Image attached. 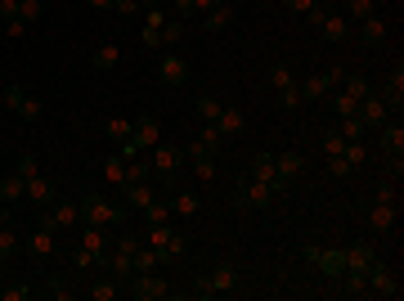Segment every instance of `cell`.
I'll use <instances>...</instances> for the list:
<instances>
[{
    "label": "cell",
    "mask_w": 404,
    "mask_h": 301,
    "mask_svg": "<svg viewBox=\"0 0 404 301\" xmlns=\"http://www.w3.org/2000/svg\"><path fill=\"white\" fill-rule=\"evenodd\" d=\"M328 94H333V68H328V72H310L305 86H301V99H328Z\"/></svg>",
    "instance_id": "12"
},
{
    "label": "cell",
    "mask_w": 404,
    "mask_h": 301,
    "mask_svg": "<svg viewBox=\"0 0 404 301\" xmlns=\"http://www.w3.org/2000/svg\"><path fill=\"white\" fill-rule=\"evenodd\" d=\"M346 144H350V140H341V135H328V140H324V153H328V158H341V153H346Z\"/></svg>",
    "instance_id": "42"
},
{
    "label": "cell",
    "mask_w": 404,
    "mask_h": 301,
    "mask_svg": "<svg viewBox=\"0 0 404 301\" xmlns=\"http://www.w3.org/2000/svg\"><path fill=\"white\" fill-rule=\"evenodd\" d=\"M144 50H171L180 41V18H171L162 5H149L144 9Z\"/></svg>",
    "instance_id": "1"
},
{
    "label": "cell",
    "mask_w": 404,
    "mask_h": 301,
    "mask_svg": "<svg viewBox=\"0 0 404 301\" xmlns=\"http://www.w3.org/2000/svg\"><path fill=\"white\" fill-rule=\"evenodd\" d=\"M144 216H149V225H162V221H171V211L162 207V202H153V207H144Z\"/></svg>",
    "instance_id": "44"
},
{
    "label": "cell",
    "mask_w": 404,
    "mask_h": 301,
    "mask_svg": "<svg viewBox=\"0 0 404 301\" xmlns=\"http://www.w3.org/2000/svg\"><path fill=\"white\" fill-rule=\"evenodd\" d=\"M269 90L278 94V99H283L288 108H301V90H297V77H292L288 68H274L269 72Z\"/></svg>",
    "instance_id": "5"
},
{
    "label": "cell",
    "mask_w": 404,
    "mask_h": 301,
    "mask_svg": "<svg viewBox=\"0 0 404 301\" xmlns=\"http://www.w3.org/2000/svg\"><path fill=\"white\" fill-rule=\"evenodd\" d=\"M243 126H247V117H243L238 108H225V104H220V117H216L220 140H225V135H243Z\"/></svg>",
    "instance_id": "17"
},
{
    "label": "cell",
    "mask_w": 404,
    "mask_h": 301,
    "mask_svg": "<svg viewBox=\"0 0 404 301\" xmlns=\"http://www.w3.org/2000/svg\"><path fill=\"white\" fill-rule=\"evenodd\" d=\"M104 252H108V230H99V225H85V230H81V243H77V266L90 270Z\"/></svg>",
    "instance_id": "3"
},
{
    "label": "cell",
    "mask_w": 404,
    "mask_h": 301,
    "mask_svg": "<svg viewBox=\"0 0 404 301\" xmlns=\"http://www.w3.org/2000/svg\"><path fill=\"white\" fill-rule=\"evenodd\" d=\"M314 5H319V0H288V9H292V14H310Z\"/></svg>",
    "instance_id": "51"
},
{
    "label": "cell",
    "mask_w": 404,
    "mask_h": 301,
    "mask_svg": "<svg viewBox=\"0 0 404 301\" xmlns=\"http://www.w3.org/2000/svg\"><path fill=\"white\" fill-rule=\"evenodd\" d=\"M0 14H5V18H14V14H18V0H0Z\"/></svg>",
    "instance_id": "53"
},
{
    "label": "cell",
    "mask_w": 404,
    "mask_h": 301,
    "mask_svg": "<svg viewBox=\"0 0 404 301\" xmlns=\"http://www.w3.org/2000/svg\"><path fill=\"white\" fill-rule=\"evenodd\" d=\"M135 297L140 301H166L171 297V283L162 279V274H135Z\"/></svg>",
    "instance_id": "6"
},
{
    "label": "cell",
    "mask_w": 404,
    "mask_h": 301,
    "mask_svg": "<svg viewBox=\"0 0 404 301\" xmlns=\"http://www.w3.org/2000/svg\"><path fill=\"white\" fill-rule=\"evenodd\" d=\"M130 144H135V153H140V149H157V144H162V126H157V122H140V126H135V135H130Z\"/></svg>",
    "instance_id": "21"
},
{
    "label": "cell",
    "mask_w": 404,
    "mask_h": 301,
    "mask_svg": "<svg viewBox=\"0 0 404 301\" xmlns=\"http://www.w3.org/2000/svg\"><path fill=\"white\" fill-rule=\"evenodd\" d=\"M360 126H364V122H360V113H350V117H341L337 135H341V140H360Z\"/></svg>",
    "instance_id": "38"
},
{
    "label": "cell",
    "mask_w": 404,
    "mask_h": 301,
    "mask_svg": "<svg viewBox=\"0 0 404 301\" xmlns=\"http://www.w3.org/2000/svg\"><path fill=\"white\" fill-rule=\"evenodd\" d=\"M23 180H27V202H36V207H45V202L54 198L50 180H45L41 171H23Z\"/></svg>",
    "instance_id": "14"
},
{
    "label": "cell",
    "mask_w": 404,
    "mask_h": 301,
    "mask_svg": "<svg viewBox=\"0 0 404 301\" xmlns=\"http://www.w3.org/2000/svg\"><path fill=\"white\" fill-rule=\"evenodd\" d=\"M252 180H265V185H283V180H278V166H274V158H269V153H261V158H256V171H252Z\"/></svg>",
    "instance_id": "28"
},
{
    "label": "cell",
    "mask_w": 404,
    "mask_h": 301,
    "mask_svg": "<svg viewBox=\"0 0 404 301\" xmlns=\"http://www.w3.org/2000/svg\"><path fill=\"white\" fill-rule=\"evenodd\" d=\"M140 5H144V9H149V5H162V0H140Z\"/></svg>",
    "instance_id": "54"
},
{
    "label": "cell",
    "mask_w": 404,
    "mask_h": 301,
    "mask_svg": "<svg viewBox=\"0 0 404 301\" xmlns=\"http://www.w3.org/2000/svg\"><path fill=\"white\" fill-rule=\"evenodd\" d=\"M328 171H333V176H337V180H346V176H350V171H355V166H350V162H346V158H328Z\"/></svg>",
    "instance_id": "43"
},
{
    "label": "cell",
    "mask_w": 404,
    "mask_h": 301,
    "mask_svg": "<svg viewBox=\"0 0 404 301\" xmlns=\"http://www.w3.org/2000/svg\"><path fill=\"white\" fill-rule=\"evenodd\" d=\"M104 180H108V185H117V189H126V158H121V153L104 162Z\"/></svg>",
    "instance_id": "30"
},
{
    "label": "cell",
    "mask_w": 404,
    "mask_h": 301,
    "mask_svg": "<svg viewBox=\"0 0 404 301\" xmlns=\"http://www.w3.org/2000/svg\"><path fill=\"white\" fill-rule=\"evenodd\" d=\"M59 247V230H54V225H36V230H32V252H36V257H50V252Z\"/></svg>",
    "instance_id": "16"
},
{
    "label": "cell",
    "mask_w": 404,
    "mask_h": 301,
    "mask_svg": "<svg viewBox=\"0 0 404 301\" xmlns=\"http://www.w3.org/2000/svg\"><path fill=\"white\" fill-rule=\"evenodd\" d=\"M176 216H198V194L180 189V198H176Z\"/></svg>",
    "instance_id": "37"
},
{
    "label": "cell",
    "mask_w": 404,
    "mask_h": 301,
    "mask_svg": "<svg viewBox=\"0 0 404 301\" xmlns=\"http://www.w3.org/2000/svg\"><path fill=\"white\" fill-rule=\"evenodd\" d=\"M41 14H45L41 0H18V14H14V18H23V23L32 27V23H41Z\"/></svg>",
    "instance_id": "34"
},
{
    "label": "cell",
    "mask_w": 404,
    "mask_h": 301,
    "mask_svg": "<svg viewBox=\"0 0 404 301\" xmlns=\"http://www.w3.org/2000/svg\"><path fill=\"white\" fill-rule=\"evenodd\" d=\"M77 221H81V207H77V202H54V207L45 211V225H54L59 234L77 230Z\"/></svg>",
    "instance_id": "7"
},
{
    "label": "cell",
    "mask_w": 404,
    "mask_h": 301,
    "mask_svg": "<svg viewBox=\"0 0 404 301\" xmlns=\"http://www.w3.org/2000/svg\"><path fill=\"white\" fill-rule=\"evenodd\" d=\"M113 9H117V14H121V18H135V14H140V9H144V5H140V0H117V5H113Z\"/></svg>",
    "instance_id": "46"
},
{
    "label": "cell",
    "mask_w": 404,
    "mask_h": 301,
    "mask_svg": "<svg viewBox=\"0 0 404 301\" xmlns=\"http://www.w3.org/2000/svg\"><path fill=\"white\" fill-rule=\"evenodd\" d=\"M157 261H162V257H157V252H153L149 243H144V247H135V274H149V270H157Z\"/></svg>",
    "instance_id": "33"
},
{
    "label": "cell",
    "mask_w": 404,
    "mask_h": 301,
    "mask_svg": "<svg viewBox=\"0 0 404 301\" xmlns=\"http://www.w3.org/2000/svg\"><path fill=\"white\" fill-rule=\"evenodd\" d=\"M5 108H14L23 122H36V117H41V99H27L23 90H5Z\"/></svg>",
    "instance_id": "13"
},
{
    "label": "cell",
    "mask_w": 404,
    "mask_h": 301,
    "mask_svg": "<svg viewBox=\"0 0 404 301\" xmlns=\"http://www.w3.org/2000/svg\"><path fill=\"white\" fill-rule=\"evenodd\" d=\"M157 77L166 81V86H180V81L189 77V68H185V59H180L176 50H162V59H157Z\"/></svg>",
    "instance_id": "8"
},
{
    "label": "cell",
    "mask_w": 404,
    "mask_h": 301,
    "mask_svg": "<svg viewBox=\"0 0 404 301\" xmlns=\"http://www.w3.org/2000/svg\"><path fill=\"white\" fill-rule=\"evenodd\" d=\"M396 207H400V202H391V198H377V202H373L369 225H373L377 234H391V230H396Z\"/></svg>",
    "instance_id": "11"
},
{
    "label": "cell",
    "mask_w": 404,
    "mask_h": 301,
    "mask_svg": "<svg viewBox=\"0 0 404 301\" xmlns=\"http://www.w3.org/2000/svg\"><path fill=\"white\" fill-rule=\"evenodd\" d=\"M32 297V288H5V293H0V301H27Z\"/></svg>",
    "instance_id": "50"
},
{
    "label": "cell",
    "mask_w": 404,
    "mask_h": 301,
    "mask_svg": "<svg viewBox=\"0 0 404 301\" xmlns=\"http://www.w3.org/2000/svg\"><path fill=\"white\" fill-rule=\"evenodd\" d=\"M14 247H18V234L9 225H0V252H14Z\"/></svg>",
    "instance_id": "47"
},
{
    "label": "cell",
    "mask_w": 404,
    "mask_h": 301,
    "mask_svg": "<svg viewBox=\"0 0 404 301\" xmlns=\"http://www.w3.org/2000/svg\"><path fill=\"white\" fill-rule=\"evenodd\" d=\"M202 23H207V27H216V32L229 27V23H234V5H229V0H216V5L202 14Z\"/></svg>",
    "instance_id": "24"
},
{
    "label": "cell",
    "mask_w": 404,
    "mask_h": 301,
    "mask_svg": "<svg viewBox=\"0 0 404 301\" xmlns=\"http://www.w3.org/2000/svg\"><path fill=\"white\" fill-rule=\"evenodd\" d=\"M0 225H5V216H0Z\"/></svg>",
    "instance_id": "55"
},
{
    "label": "cell",
    "mask_w": 404,
    "mask_h": 301,
    "mask_svg": "<svg viewBox=\"0 0 404 301\" xmlns=\"http://www.w3.org/2000/svg\"><path fill=\"white\" fill-rule=\"evenodd\" d=\"M149 247L157 252V257H176V252H185V243H180V234L171 230V221H162V225H149Z\"/></svg>",
    "instance_id": "4"
},
{
    "label": "cell",
    "mask_w": 404,
    "mask_h": 301,
    "mask_svg": "<svg viewBox=\"0 0 404 301\" xmlns=\"http://www.w3.org/2000/svg\"><path fill=\"white\" fill-rule=\"evenodd\" d=\"M130 135H135V122H130V117H108V140H113L117 149H121V144H130Z\"/></svg>",
    "instance_id": "27"
},
{
    "label": "cell",
    "mask_w": 404,
    "mask_h": 301,
    "mask_svg": "<svg viewBox=\"0 0 404 301\" xmlns=\"http://www.w3.org/2000/svg\"><path fill=\"white\" fill-rule=\"evenodd\" d=\"M198 117H202V122H216V117H220V104H216V99H202V104H198Z\"/></svg>",
    "instance_id": "45"
},
{
    "label": "cell",
    "mask_w": 404,
    "mask_h": 301,
    "mask_svg": "<svg viewBox=\"0 0 404 301\" xmlns=\"http://www.w3.org/2000/svg\"><path fill=\"white\" fill-rule=\"evenodd\" d=\"M360 32H364V41H382V36L391 32V18L386 14H369V18H360Z\"/></svg>",
    "instance_id": "25"
},
{
    "label": "cell",
    "mask_w": 404,
    "mask_h": 301,
    "mask_svg": "<svg viewBox=\"0 0 404 301\" xmlns=\"http://www.w3.org/2000/svg\"><path fill=\"white\" fill-rule=\"evenodd\" d=\"M238 288V270L234 266H216L212 279H207V293H234Z\"/></svg>",
    "instance_id": "22"
},
{
    "label": "cell",
    "mask_w": 404,
    "mask_h": 301,
    "mask_svg": "<svg viewBox=\"0 0 404 301\" xmlns=\"http://www.w3.org/2000/svg\"><path fill=\"white\" fill-rule=\"evenodd\" d=\"M360 122H386V104L382 99H369V94H364V99H360Z\"/></svg>",
    "instance_id": "29"
},
{
    "label": "cell",
    "mask_w": 404,
    "mask_h": 301,
    "mask_svg": "<svg viewBox=\"0 0 404 301\" xmlns=\"http://www.w3.org/2000/svg\"><path fill=\"white\" fill-rule=\"evenodd\" d=\"M269 198H274V185H265V180H252V185H247V202L261 207V202H269Z\"/></svg>",
    "instance_id": "36"
},
{
    "label": "cell",
    "mask_w": 404,
    "mask_h": 301,
    "mask_svg": "<svg viewBox=\"0 0 404 301\" xmlns=\"http://www.w3.org/2000/svg\"><path fill=\"white\" fill-rule=\"evenodd\" d=\"M337 86H341L337 94H328V99H333V113H337V117H350V113H360V99L369 94V86H364V77H341Z\"/></svg>",
    "instance_id": "2"
},
{
    "label": "cell",
    "mask_w": 404,
    "mask_h": 301,
    "mask_svg": "<svg viewBox=\"0 0 404 301\" xmlns=\"http://www.w3.org/2000/svg\"><path fill=\"white\" fill-rule=\"evenodd\" d=\"M176 166H180V149H176V144H157V149H153V171L171 176Z\"/></svg>",
    "instance_id": "20"
},
{
    "label": "cell",
    "mask_w": 404,
    "mask_h": 301,
    "mask_svg": "<svg viewBox=\"0 0 404 301\" xmlns=\"http://www.w3.org/2000/svg\"><path fill=\"white\" fill-rule=\"evenodd\" d=\"M337 266L346 270V274H369L373 270V247H346L337 257Z\"/></svg>",
    "instance_id": "9"
},
{
    "label": "cell",
    "mask_w": 404,
    "mask_h": 301,
    "mask_svg": "<svg viewBox=\"0 0 404 301\" xmlns=\"http://www.w3.org/2000/svg\"><path fill=\"white\" fill-rule=\"evenodd\" d=\"M5 36H9V41H18V36H27V23H23V18H9V23H5Z\"/></svg>",
    "instance_id": "48"
},
{
    "label": "cell",
    "mask_w": 404,
    "mask_h": 301,
    "mask_svg": "<svg viewBox=\"0 0 404 301\" xmlns=\"http://www.w3.org/2000/svg\"><path fill=\"white\" fill-rule=\"evenodd\" d=\"M94 63H99V68H117L121 63V45L117 41H104L99 50H94Z\"/></svg>",
    "instance_id": "32"
},
{
    "label": "cell",
    "mask_w": 404,
    "mask_h": 301,
    "mask_svg": "<svg viewBox=\"0 0 404 301\" xmlns=\"http://www.w3.org/2000/svg\"><path fill=\"white\" fill-rule=\"evenodd\" d=\"M193 176H198V180H216V162L207 158V153H202V158H193Z\"/></svg>",
    "instance_id": "39"
},
{
    "label": "cell",
    "mask_w": 404,
    "mask_h": 301,
    "mask_svg": "<svg viewBox=\"0 0 404 301\" xmlns=\"http://www.w3.org/2000/svg\"><path fill=\"white\" fill-rule=\"evenodd\" d=\"M85 297H90V301H113V297H117V283H94Z\"/></svg>",
    "instance_id": "40"
},
{
    "label": "cell",
    "mask_w": 404,
    "mask_h": 301,
    "mask_svg": "<svg viewBox=\"0 0 404 301\" xmlns=\"http://www.w3.org/2000/svg\"><path fill=\"white\" fill-rule=\"evenodd\" d=\"M373 14V0H350L346 5V18H369Z\"/></svg>",
    "instance_id": "41"
},
{
    "label": "cell",
    "mask_w": 404,
    "mask_h": 301,
    "mask_svg": "<svg viewBox=\"0 0 404 301\" xmlns=\"http://www.w3.org/2000/svg\"><path fill=\"white\" fill-rule=\"evenodd\" d=\"M130 202H135L140 211L153 207V202H157V198H153V185H144V180H140V185H130Z\"/></svg>",
    "instance_id": "35"
},
{
    "label": "cell",
    "mask_w": 404,
    "mask_h": 301,
    "mask_svg": "<svg viewBox=\"0 0 404 301\" xmlns=\"http://www.w3.org/2000/svg\"><path fill=\"white\" fill-rule=\"evenodd\" d=\"M314 27H324L328 41H346V36H350V18H346V14H319Z\"/></svg>",
    "instance_id": "18"
},
{
    "label": "cell",
    "mask_w": 404,
    "mask_h": 301,
    "mask_svg": "<svg viewBox=\"0 0 404 301\" xmlns=\"http://www.w3.org/2000/svg\"><path fill=\"white\" fill-rule=\"evenodd\" d=\"M0 261H5V252H0Z\"/></svg>",
    "instance_id": "56"
},
{
    "label": "cell",
    "mask_w": 404,
    "mask_h": 301,
    "mask_svg": "<svg viewBox=\"0 0 404 301\" xmlns=\"http://www.w3.org/2000/svg\"><path fill=\"white\" fill-rule=\"evenodd\" d=\"M135 238H117V247H113V270L117 274H135Z\"/></svg>",
    "instance_id": "15"
},
{
    "label": "cell",
    "mask_w": 404,
    "mask_h": 301,
    "mask_svg": "<svg viewBox=\"0 0 404 301\" xmlns=\"http://www.w3.org/2000/svg\"><path fill=\"white\" fill-rule=\"evenodd\" d=\"M337 247H310V270H337Z\"/></svg>",
    "instance_id": "31"
},
{
    "label": "cell",
    "mask_w": 404,
    "mask_h": 301,
    "mask_svg": "<svg viewBox=\"0 0 404 301\" xmlns=\"http://www.w3.org/2000/svg\"><path fill=\"white\" fill-rule=\"evenodd\" d=\"M400 288V279H396V270L391 266H377L373 274H369V293H377V297H391Z\"/></svg>",
    "instance_id": "19"
},
{
    "label": "cell",
    "mask_w": 404,
    "mask_h": 301,
    "mask_svg": "<svg viewBox=\"0 0 404 301\" xmlns=\"http://www.w3.org/2000/svg\"><path fill=\"white\" fill-rule=\"evenodd\" d=\"M274 166H278V180L288 185V180H297V176H301V166H305V162H301V153H292V149H288V153H274Z\"/></svg>",
    "instance_id": "23"
},
{
    "label": "cell",
    "mask_w": 404,
    "mask_h": 301,
    "mask_svg": "<svg viewBox=\"0 0 404 301\" xmlns=\"http://www.w3.org/2000/svg\"><path fill=\"white\" fill-rule=\"evenodd\" d=\"M85 5H90V9H94V14H108V9H113V5H117V0H85Z\"/></svg>",
    "instance_id": "52"
},
{
    "label": "cell",
    "mask_w": 404,
    "mask_h": 301,
    "mask_svg": "<svg viewBox=\"0 0 404 301\" xmlns=\"http://www.w3.org/2000/svg\"><path fill=\"white\" fill-rule=\"evenodd\" d=\"M81 221L85 225H99V230H108V225L117 221V211H113V202H104V198H90L81 207Z\"/></svg>",
    "instance_id": "10"
},
{
    "label": "cell",
    "mask_w": 404,
    "mask_h": 301,
    "mask_svg": "<svg viewBox=\"0 0 404 301\" xmlns=\"http://www.w3.org/2000/svg\"><path fill=\"white\" fill-rule=\"evenodd\" d=\"M386 144H391V153H400L404 149V126H391L386 130Z\"/></svg>",
    "instance_id": "49"
},
{
    "label": "cell",
    "mask_w": 404,
    "mask_h": 301,
    "mask_svg": "<svg viewBox=\"0 0 404 301\" xmlns=\"http://www.w3.org/2000/svg\"><path fill=\"white\" fill-rule=\"evenodd\" d=\"M0 198H5V202L27 198V180H23V171H14V176H5V180H0Z\"/></svg>",
    "instance_id": "26"
}]
</instances>
